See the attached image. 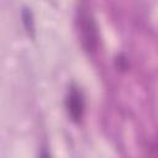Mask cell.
I'll list each match as a JSON object with an SVG mask.
<instances>
[{
  "label": "cell",
  "instance_id": "cell-1",
  "mask_svg": "<svg viewBox=\"0 0 158 158\" xmlns=\"http://www.w3.org/2000/svg\"><path fill=\"white\" fill-rule=\"evenodd\" d=\"M77 25L83 48L88 53H94L98 49L99 33L93 14L88 9L80 7L77 14Z\"/></svg>",
  "mask_w": 158,
  "mask_h": 158
},
{
  "label": "cell",
  "instance_id": "cell-2",
  "mask_svg": "<svg viewBox=\"0 0 158 158\" xmlns=\"http://www.w3.org/2000/svg\"><path fill=\"white\" fill-rule=\"evenodd\" d=\"M65 107L74 122H79L84 115V98L77 86H72L65 99Z\"/></svg>",
  "mask_w": 158,
  "mask_h": 158
},
{
  "label": "cell",
  "instance_id": "cell-3",
  "mask_svg": "<svg viewBox=\"0 0 158 158\" xmlns=\"http://www.w3.org/2000/svg\"><path fill=\"white\" fill-rule=\"evenodd\" d=\"M22 22L25 25V28L26 31L32 35L33 31H35V25H33V17H32V14L28 9H23L22 11Z\"/></svg>",
  "mask_w": 158,
  "mask_h": 158
},
{
  "label": "cell",
  "instance_id": "cell-4",
  "mask_svg": "<svg viewBox=\"0 0 158 158\" xmlns=\"http://www.w3.org/2000/svg\"><path fill=\"white\" fill-rule=\"evenodd\" d=\"M40 158H51V156H49V153L47 152V151H42V153H41V157Z\"/></svg>",
  "mask_w": 158,
  "mask_h": 158
}]
</instances>
